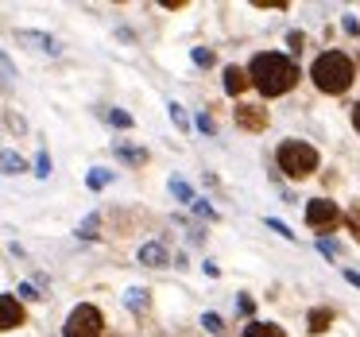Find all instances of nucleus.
Returning <instances> with one entry per match:
<instances>
[{
	"label": "nucleus",
	"mask_w": 360,
	"mask_h": 337,
	"mask_svg": "<svg viewBox=\"0 0 360 337\" xmlns=\"http://www.w3.org/2000/svg\"><path fill=\"white\" fill-rule=\"evenodd\" d=\"M244 74H248V86H256L264 97H279V94H287V89L298 82V66L290 63L287 55H275V51L256 55Z\"/></svg>",
	"instance_id": "f257e3e1"
},
{
	"label": "nucleus",
	"mask_w": 360,
	"mask_h": 337,
	"mask_svg": "<svg viewBox=\"0 0 360 337\" xmlns=\"http://www.w3.org/2000/svg\"><path fill=\"white\" fill-rule=\"evenodd\" d=\"M310 78H314V86H318L321 94H345V89L352 86V78H356V70H352L349 55H341V51H326V55L314 58Z\"/></svg>",
	"instance_id": "f03ea898"
},
{
	"label": "nucleus",
	"mask_w": 360,
	"mask_h": 337,
	"mask_svg": "<svg viewBox=\"0 0 360 337\" xmlns=\"http://www.w3.org/2000/svg\"><path fill=\"white\" fill-rule=\"evenodd\" d=\"M279 171L287 174V179H306V174L318 171V151L302 140H287L279 148Z\"/></svg>",
	"instance_id": "7ed1b4c3"
},
{
	"label": "nucleus",
	"mask_w": 360,
	"mask_h": 337,
	"mask_svg": "<svg viewBox=\"0 0 360 337\" xmlns=\"http://www.w3.org/2000/svg\"><path fill=\"white\" fill-rule=\"evenodd\" d=\"M101 333H105V318H101V310L89 306V303H82L78 310L66 318V337H101Z\"/></svg>",
	"instance_id": "20e7f679"
},
{
	"label": "nucleus",
	"mask_w": 360,
	"mask_h": 337,
	"mask_svg": "<svg viewBox=\"0 0 360 337\" xmlns=\"http://www.w3.org/2000/svg\"><path fill=\"white\" fill-rule=\"evenodd\" d=\"M337 221H341V210H337L333 202H326V198H314V202H306V225H310V229L329 233Z\"/></svg>",
	"instance_id": "39448f33"
},
{
	"label": "nucleus",
	"mask_w": 360,
	"mask_h": 337,
	"mask_svg": "<svg viewBox=\"0 0 360 337\" xmlns=\"http://www.w3.org/2000/svg\"><path fill=\"white\" fill-rule=\"evenodd\" d=\"M236 125L248 128V132H264V128H267V109H256V105H240V109H236Z\"/></svg>",
	"instance_id": "423d86ee"
},
{
	"label": "nucleus",
	"mask_w": 360,
	"mask_h": 337,
	"mask_svg": "<svg viewBox=\"0 0 360 337\" xmlns=\"http://www.w3.org/2000/svg\"><path fill=\"white\" fill-rule=\"evenodd\" d=\"M12 326H24V306L12 295H0V329H12Z\"/></svg>",
	"instance_id": "0eeeda50"
},
{
	"label": "nucleus",
	"mask_w": 360,
	"mask_h": 337,
	"mask_svg": "<svg viewBox=\"0 0 360 337\" xmlns=\"http://www.w3.org/2000/svg\"><path fill=\"white\" fill-rule=\"evenodd\" d=\"M244 89H248V74L240 70V66H229L225 70V94H244Z\"/></svg>",
	"instance_id": "6e6552de"
},
{
	"label": "nucleus",
	"mask_w": 360,
	"mask_h": 337,
	"mask_svg": "<svg viewBox=\"0 0 360 337\" xmlns=\"http://www.w3.org/2000/svg\"><path fill=\"white\" fill-rule=\"evenodd\" d=\"M244 337H287L279 326H271V322H252L248 329H244Z\"/></svg>",
	"instance_id": "1a4fd4ad"
},
{
	"label": "nucleus",
	"mask_w": 360,
	"mask_h": 337,
	"mask_svg": "<svg viewBox=\"0 0 360 337\" xmlns=\"http://www.w3.org/2000/svg\"><path fill=\"white\" fill-rule=\"evenodd\" d=\"M333 326V310H326V306H318V310H310V329L314 333H321V329Z\"/></svg>",
	"instance_id": "9d476101"
},
{
	"label": "nucleus",
	"mask_w": 360,
	"mask_h": 337,
	"mask_svg": "<svg viewBox=\"0 0 360 337\" xmlns=\"http://www.w3.org/2000/svg\"><path fill=\"white\" fill-rule=\"evenodd\" d=\"M140 260H143V264H151V267H163L167 264V252L159 248V244H148V248L140 252Z\"/></svg>",
	"instance_id": "9b49d317"
},
{
	"label": "nucleus",
	"mask_w": 360,
	"mask_h": 337,
	"mask_svg": "<svg viewBox=\"0 0 360 337\" xmlns=\"http://www.w3.org/2000/svg\"><path fill=\"white\" fill-rule=\"evenodd\" d=\"M349 229L356 233V241H360V202L352 205V213H349Z\"/></svg>",
	"instance_id": "f8f14e48"
},
{
	"label": "nucleus",
	"mask_w": 360,
	"mask_h": 337,
	"mask_svg": "<svg viewBox=\"0 0 360 337\" xmlns=\"http://www.w3.org/2000/svg\"><path fill=\"white\" fill-rule=\"evenodd\" d=\"M205 329H210V333H221V318H217V314H205Z\"/></svg>",
	"instance_id": "ddd939ff"
},
{
	"label": "nucleus",
	"mask_w": 360,
	"mask_h": 337,
	"mask_svg": "<svg viewBox=\"0 0 360 337\" xmlns=\"http://www.w3.org/2000/svg\"><path fill=\"white\" fill-rule=\"evenodd\" d=\"M267 225H271V229H275V233H283V236H287V241H290V236H295V233H290V229H287V225H283V221H267Z\"/></svg>",
	"instance_id": "4468645a"
},
{
	"label": "nucleus",
	"mask_w": 360,
	"mask_h": 337,
	"mask_svg": "<svg viewBox=\"0 0 360 337\" xmlns=\"http://www.w3.org/2000/svg\"><path fill=\"white\" fill-rule=\"evenodd\" d=\"M194 63H202V66H210V63H213V55H210V51H194Z\"/></svg>",
	"instance_id": "2eb2a0df"
},
{
	"label": "nucleus",
	"mask_w": 360,
	"mask_h": 337,
	"mask_svg": "<svg viewBox=\"0 0 360 337\" xmlns=\"http://www.w3.org/2000/svg\"><path fill=\"white\" fill-rule=\"evenodd\" d=\"M171 117H174V120H179V125H182V128H186V113H182V109H179V105H171Z\"/></svg>",
	"instance_id": "dca6fc26"
},
{
	"label": "nucleus",
	"mask_w": 360,
	"mask_h": 337,
	"mask_svg": "<svg viewBox=\"0 0 360 337\" xmlns=\"http://www.w3.org/2000/svg\"><path fill=\"white\" fill-rule=\"evenodd\" d=\"M345 279H349L352 287H360V275H356V272H345Z\"/></svg>",
	"instance_id": "f3484780"
},
{
	"label": "nucleus",
	"mask_w": 360,
	"mask_h": 337,
	"mask_svg": "<svg viewBox=\"0 0 360 337\" xmlns=\"http://www.w3.org/2000/svg\"><path fill=\"white\" fill-rule=\"evenodd\" d=\"M352 125H356V132H360V105H356V113H352Z\"/></svg>",
	"instance_id": "a211bd4d"
}]
</instances>
